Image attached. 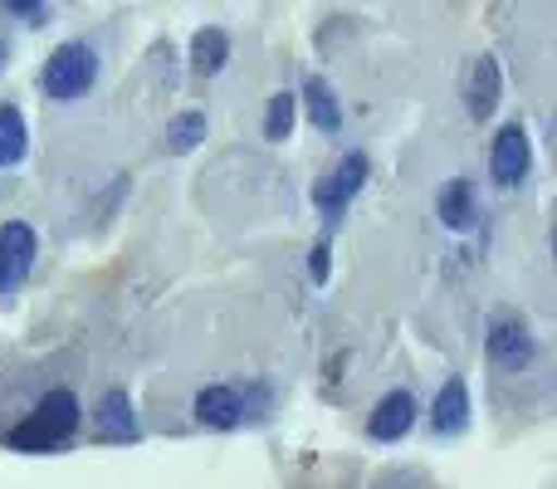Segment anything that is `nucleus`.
<instances>
[{"label": "nucleus", "mask_w": 557, "mask_h": 489, "mask_svg": "<svg viewBox=\"0 0 557 489\" xmlns=\"http://www.w3.org/2000/svg\"><path fill=\"white\" fill-rule=\"evenodd\" d=\"M74 426H78V396L64 392V387H54V392L35 406L29 421L5 436V445L10 451H54L59 441L74 436Z\"/></svg>", "instance_id": "f257e3e1"}, {"label": "nucleus", "mask_w": 557, "mask_h": 489, "mask_svg": "<svg viewBox=\"0 0 557 489\" xmlns=\"http://www.w3.org/2000/svg\"><path fill=\"white\" fill-rule=\"evenodd\" d=\"M94 78H98V54L84 45V39H69V45H59L45 64V94L54 98V103H74L78 94L94 88Z\"/></svg>", "instance_id": "f03ea898"}, {"label": "nucleus", "mask_w": 557, "mask_h": 489, "mask_svg": "<svg viewBox=\"0 0 557 489\" xmlns=\"http://www.w3.org/2000/svg\"><path fill=\"white\" fill-rule=\"evenodd\" d=\"M35 255H39V241L25 221L0 225V298H10L20 284H25L29 269H35Z\"/></svg>", "instance_id": "7ed1b4c3"}, {"label": "nucleus", "mask_w": 557, "mask_h": 489, "mask_svg": "<svg viewBox=\"0 0 557 489\" xmlns=\"http://www.w3.org/2000/svg\"><path fill=\"white\" fill-rule=\"evenodd\" d=\"M490 357L499 367H509V372H519V367H529V357H533V333H529V323H523L519 314H494L490 318Z\"/></svg>", "instance_id": "20e7f679"}, {"label": "nucleus", "mask_w": 557, "mask_h": 489, "mask_svg": "<svg viewBox=\"0 0 557 489\" xmlns=\"http://www.w3.org/2000/svg\"><path fill=\"white\" fill-rule=\"evenodd\" d=\"M362 182H367V157L362 152H347L343 162H337L333 172H327L323 182L313 186V206L323 216H337L357 192H362Z\"/></svg>", "instance_id": "39448f33"}, {"label": "nucleus", "mask_w": 557, "mask_h": 489, "mask_svg": "<svg viewBox=\"0 0 557 489\" xmlns=\"http://www.w3.org/2000/svg\"><path fill=\"white\" fill-rule=\"evenodd\" d=\"M533 162V147H529V127L523 123H504L499 137H494V157H490V172L499 186H513L529 176Z\"/></svg>", "instance_id": "423d86ee"}, {"label": "nucleus", "mask_w": 557, "mask_h": 489, "mask_svg": "<svg viewBox=\"0 0 557 489\" xmlns=\"http://www.w3.org/2000/svg\"><path fill=\"white\" fill-rule=\"evenodd\" d=\"M94 431H98V441H113V445H127V441H137V416H133V402H127V392L123 387H113V392H103V402H98V412H94Z\"/></svg>", "instance_id": "0eeeda50"}, {"label": "nucleus", "mask_w": 557, "mask_h": 489, "mask_svg": "<svg viewBox=\"0 0 557 489\" xmlns=\"http://www.w3.org/2000/svg\"><path fill=\"white\" fill-rule=\"evenodd\" d=\"M416 426V396L411 392H386L382 402L372 406V416H367V431L376 436V441H401L406 431Z\"/></svg>", "instance_id": "6e6552de"}, {"label": "nucleus", "mask_w": 557, "mask_h": 489, "mask_svg": "<svg viewBox=\"0 0 557 489\" xmlns=\"http://www.w3.org/2000/svg\"><path fill=\"white\" fill-rule=\"evenodd\" d=\"M431 426L435 436H460L470 426V387H465V377H450L441 387V396L431 406Z\"/></svg>", "instance_id": "1a4fd4ad"}, {"label": "nucleus", "mask_w": 557, "mask_h": 489, "mask_svg": "<svg viewBox=\"0 0 557 489\" xmlns=\"http://www.w3.org/2000/svg\"><path fill=\"white\" fill-rule=\"evenodd\" d=\"M196 421L201 426H211V431H231L235 421H240V392H235V387H201V392H196Z\"/></svg>", "instance_id": "9d476101"}, {"label": "nucleus", "mask_w": 557, "mask_h": 489, "mask_svg": "<svg viewBox=\"0 0 557 489\" xmlns=\"http://www.w3.org/2000/svg\"><path fill=\"white\" fill-rule=\"evenodd\" d=\"M225 59H231V39H225V29H215V25L196 29V39H191V69L196 74H221Z\"/></svg>", "instance_id": "9b49d317"}, {"label": "nucleus", "mask_w": 557, "mask_h": 489, "mask_svg": "<svg viewBox=\"0 0 557 489\" xmlns=\"http://www.w3.org/2000/svg\"><path fill=\"white\" fill-rule=\"evenodd\" d=\"M494 103H499V64L484 54V59H474V69H470V113L490 118Z\"/></svg>", "instance_id": "f8f14e48"}, {"label": "nucleus", "mask_w": 557, "mask_h": 489, "mask_svg": "<svg viewBox=\"0 0 557 489\" xmlns=\"http://www.w3.org/2000/svg\"><path fill=\"white\" fill-rule=\"evenodd\" d=\"M29 147V133H25V113L15 103H0V167H15Z\"/></svg>", "instance_id": "ddd939ff"}, {"label": "nucleus", "mask_w": 557, "mask_h": 489, "mask_svg": "<svg viewBox=\"0 0 557 489\" xmlns=\"http://www.w3.org/2000/svg\"><path fill=\"white\" fill-rule=\"evenodd\" d=\"M435 211H441V221L450 225V231H465V225L474 221V186L470 182H450L441 192V201H435Z\"/></svg>", "instance_id": "4468645a"}, {"label": "nucleus", "mask_w": 557, "mask_h": 489, "mask_svg": "<svg viewBox=\"0 0 557 489\" xmlns=\"http://www.w3.org/2000/svg\"><path fill=\"white\" fill-rule=\"evenodd\" d=\"M201 137H206V113H176L172 123H166V152L172 157H186V152H196L201 147Z\"/></svg>", "instance_id": "2eb2a0df"}, {"label": "nucleus", "mask_w": 557, "mask_h": 489, "mask_svg": "<svg viewBox=\"0 0 557 489\" xmlns=\"http://www.w3.org/2000/svg\"><path fill=\"white\" fill-rule=\"evenodd\" d=\"M304 98H308V118H313V127H323V133H337V127H343L337 98H333V88H327L323 78H308V84H304Z\"/></svg>", "instance_id": "dca6fc26"}, {"label": "nucleus", "mask_w": 557, "mask_h": 489, "mask_svg": "<svg viewBox=\"0 0 557 489\" xmlns=\"http://www.w3.org/2000/svg\"><path fill=\"white\" fill-rule=\"evenodd\" d=\"M294 113H298V98L294 94H274L270 108H264V137H270V143H284L288 127H294Z\"/></svg>", "instance_id": "f3484780"}, {"label": "nucleus", "mask_w": 557, "mask_h": 489, "mask_svg": "<svg viewBox=\"0 0 557 489\" xmlns=\"http://www.w3.org/2000/svg\"><path fill=\"white\" fill-rule=\"evenodd\" d=\"M5 15H25L29 25H39L49 10H45V5H25V0H5Z\"/></svg>", "instance_id": "a211bd4d"}, {"label": "nucleus", "mask_w": 557, "mask_h": 489, "mask_svg": "<svg viewBox=\"0 0 557 489\" xmlns=\"http://www.w3.org/2000/svg\"><path fill=\"white\" fill-rule=\"evenodd\" d=\"M313 279H327V245L313 249Z\"/></svg>", "instance_id": "6ab92c4d"}]
</instances>
